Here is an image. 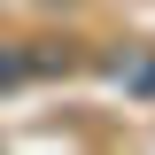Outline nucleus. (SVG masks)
<instances>
[{"label":"nucleus","instance_id":"f257e3e1","mask_svg":"<svg viewBox=\"0 0 155 155\" xmlns=\"http://www.w3.org/2000/svg\"><path fill=\"white\" fill-rule=\"evenodd\" d=\"M116 78H132V85H147V93H155V62H147V54H124V62H116Z\"/></svg>","mask_w":155,"mask_h":155}]
</instances>
